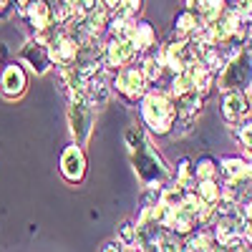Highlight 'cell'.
<instances>
[{
  "label": "cell",
  "mask_w": 252,
  "mask_h": 252,
  "mask_svg": "<svg viewBox=\"0 0 252 252\" xmlns=\"http://www.w3.org/2000/svg\"><path fill=\"white\" fill-rule=\"evenodd\" d=\"M126 139H129V149H131V157H134V166L139 177L146 182V184H161V179L166 177V166L161 164L159 154L152 149L149 144L144 141V136L136 131V129H129V134H126Z\"/></svg>",
  "instance_id": "1"
},
{
  "label": "cell",
  "mask_w": 252,
  "mask_h": 252,
  "mask_svg": "<svg viewBox=\"0 0 252 252\" xmlns=\"http://www.w3.org/2000/svg\"><path fill=\"white\" fill-rule=\"evenodd\" d=\"M141 114H144V121L149 124V129L161 136L172 129L174 116H177V106L164 94H149L144 101V106H141Z\"/></svg>",
  "instance_id": "2"
},
{
  "label": "cell",
  "mask_w": 252,
  "mask_h": 252,
  "mask_svg": "<svg viewBox=\"0 0 252 252\" xmlns=\"http://www.w3.org/2000/svg\"><path fill=\"white\" fill-rule=\"evenodd\" d=\"M250 78H252V61L242 53V56H237L235 61H229L227 66H224L220 89L222 91H229V89L240 91V89H245L247 83H250Z\"/></svg>",
  "instance_id": "3"
},
{
  "label": "cell",
  "mask_w": 252,
  "mask_h": 252,
  "mask_svg": "<svg viewBox=\"0 0 252 252\" xmlns=\"http://www.w3.org/2000/svg\"><path fill=\"white\" fill-rule=\"evenodd\" d=\"M91 124H94V111L83 96H76L73 103H71V129L76 134V139L83 144L89 139V131H91Z\"/></svg>",
  "instance_id": "4"
},
{
  "label": "cell",
  "mask_w": 252,
  "mask_h": 252,
  "mask_svg": "<svg viewBox=\"0 0 252 252\" xmlns=\"http://www.w3.org/2000/svg\"><path fill=\"white\" fill-rule=\"evenodd\" d=\"M61 172L63 177H66L68 182L78 184L83 179V174H86V161H83V152L78 149L76 144H71L66 152H63L61 157Z\"/></svg>",
  "instance_id": "5"
},
{
  "label": "cell",
  "mask_w": 252,
  "mask_h": 252,
  "mask_svg": "<svg viewBox=\"0 0 252 252\" xmlns=\"http://www.w3.org/2000/svg\"><path fill=\"white\" fill-rule=\"evenodd\" d=\"M144 81H146V76L141 68H124L116 78V91L124 94L129 101H134L136 96L144 94Z\"/></svg>",
  "instance_id": "6"
},
{
  "label": "cell",
  "mask_w": 252,
  "mask_h": 252,
  "mask_svg": "<svg viewBox=\"0 0 252 252\" xmlns=\"http://www.w3.org/2000/svg\"><path fill=\"white\" fill-rule=\"evenodd\" d=\"M245 232V217L242 212H237V209H224V217L220 220L217 229H215V235H217V242H227V240H232L237 235Z\"/></svg>",
  "instance_id": "7"
},
{
  "label": "cell",
  "mask_w": 252,
  "mask_h": 252,
  "mask_svg": "<svg viewBox=\"0 0 252 252\" xmlns=\"http://www.w3.org/2000/svg\"><path fill=\"white\" fill-rule=\"evenodd\" d=\"M0 91H3L5 98H18L20 94L26 91V73L20 66H8L3 71V78H0Z\"/></svg>",
  "instance_id": "8"
},
{
  "label": "cell",
  "mask_w": 252,
  "mask_h": 252,
  "mask_svg": "<svg viewBox=\"0 0 252 252\" xmlns=\"http://www.w3.org/2000/svg\"><path fill=\"white\" fill-rule=\"evenodd\" d=\"M23 61H28L31 66H33V71L35 73H46V68H48V61H51V53H48V48L43 46V43H28L26 48H23Z\"/></svg>",
  "instance_id": "9"
},
{
  "label": "cell",
  "mask_w": 252,
  "mask_h": 252,
  "mask_svg": "<svg viewBox=\"0 0 252 252\" xmlns=\"http://www.w3.org/2000/svg\"><path fill=\"white\" fill-rule=\"evenodd\" d=\"M134 53V43H131V38H116L109 43L106 48V63L109 66H121V63H126L131 58Z\"/></svg>",
  "instance_id": "10"
},
{
  "label": "cell",
  "mask_w": 252,
  "mask_h": 252,
  "mask_svg": "<svg viewBox=\"0 0 252 252\" xmlns=\"http://www.w3.org/2000/svg\"><path fill=\"white\" fill-rule=\"evenodd\" d=\"M76 56H78V43L71 40V38H58L56 48L51 51V58L58 61L61 66H71V63L76 61Z\"/></svg>",
  "instance_id": "11"
},
{
  "label": "cell",
  "mask_w": 252,
  "mask_h": 252,
  "mask_svg": "<svg viewBox=\"0 0 252 252\" xmlns=\"http://www.w3.org/2000/svg\"><path fill=\"white\" fill-rule=\"evenodd\" d=\"M247 98L242 96V94H227L224 96V106H222V114H224V119L227 121H237L242 114H247Z\"/></svg>",
  "instance_id": "12"
},
{
  "label": "cell",
  "mask_w": 252,
  "mask_h": 252,
  "mask_svg": "<svg viewBox=\"0 0 252 252\" xmlns=\"http://www.w3.org/2000/svg\"><path fill=\"white\" fill-rule=\"evenodd\" d=\"M28 18L35 31H46L51 26V10L46 5V0H33L28 5Z\"/></svg>",
  "instance_id": "13"
},
{
  "label": "cell",
  "mask_w": 252,
  "mask_h": 252,
  "mask_svg": "<svg viewBox=\"0 0 252 252\" xmlns=\"http://www.w3.org/2000/svg\"><path fill=\"white\" fill-rule=\"evenodd\" d=\"M222 172H224L227 179H232V182H235V179H245V177H250V174H252V166L245 164L242 159H224Z\"/></svg>",
  "instance_id": "14"
},
{
  "label": "cell",
  "mask_w": 252,
  "mask_h": 252,
  "mask_svg": "<svg viewBox=\"0 0 252 252\" xmlns=\"http://www.w3.org/2000/svg\"><path fill=\"white\" fill-rule=\"evenodd\" d=\"M129 38H131L134 48H149V46H154V31H152L149 23H139V26L129 33Z\"/></svg>",
  "instance_id": "15"
},
{
  "label": "cell",
  "mask_w": 252,
  "mask_h": 252,
  "mask_svg": "<svg viewBox=\"0 0 252 252\" xmlns=\"http://www.w3.org/2000/svg\"><path fill=\"white\" fill-rule=\"evenodd\" d=\"M224 10V0H199V13L204 18V23H215Z\"/></svg>",
  "instance_id": "16"
},
{
  "label": "cell",
  "mask_w": 252,
  "mask_h": 252,
  "mask_svg": "<svg viewBox=\"0 0 252 252\" xmlns=\"http://www.w3.org/2000/svg\"><path fill=\"white\" fill-rule=\"evenodd\" d=\"M197 189H199V199H202L204 204H215V202L220 199V187L215 184V177L202 179Z\"/></svg>",
  "instance_id": "17"
},
{
  "label": "cell",
  "mask_w": 252,
  "mask_h": 252,
  "mask_svg": "<svg viewBox=\"0 0 252 252\" xmlns=\"http://www.w3.org/2000/svg\"><path fill=\"white\" fill-rule=\"evenodd\" d=\"M187 250H217V242L209 232H199V235H194L192 240H189Z\"/></svg>",
  "instance_id": "18"
},
{
  "label": "cell",
  "mask_w": 252,
  "mask_h": 252,
  "mask_svg": "<svg viewBox=\"0 0 252 252\" xmlns=\"http://www.w3.org/2000/svg\"><path fill=\"white\" fill-rule=\"evenodd\" d=\"M174 26H177V31H179V33H189V31H194V26H197V15H194L192 10H182V13L177 15V20H174Z\"/></svg>",
  "instance_id": "19"
},
{
  "label": "cell",
  "mask_w": 252,
  "mask_h": 252,
  "mask_svg": "<svg viewBox=\"0 0 252 252\" xmlns=\"http://www.w3.org/2000/svg\"><path fill=\"white\" fill-rule=\"evenodd\" d=\"M139 8H141V0H126V3H119L114 8V13H116L119 20H126V18H131L134 13H139Z\"/></svg>",
  "instance_id": "20"
},
{
  "label": "cell",
  "mask_w": 252,
  "mask_h": 252,
  "mask_svg": "<svg viewBox=\"0 0 252 252\" xmlns=\"http://www.w3.org/2000/svg\"><path fill=\"white\" fill-rule=\"evenodd\" d=\"M215 172H217L215 159H209V157L199 159V161H197V166H194V174H197L199 179H209V177H215Z\"/></svg>",
  "instance_id": "21"
},
{
  "label": "cell",
  "mask_w": 252,
  "mask_h": 252,
  "mask_svg": "<svg viewBox=\"0 0 252 252\" xmlns=\"http://www.w3.org/2000/svg\"><path fill=\"white\" fill-rule=\"evenodd\" d=\"M240 141L247 146V149H252V119L240 129Z\"/></svg>",
  "instance_id": "22"
},
{
  "label": "cell",
  "mask_w": 252,
  "mask_h": 252,
  "mask_svg": "<svg viewBox=\"0 0 252 252\" xmlns=\"http://www.w3.org/2000/svg\"><path fill=\"white\" fill-rule=\"evenodd\" d=\"M121 237H124V242H136V235H134V229H131V224L126 222V224H121Z\"/></svg>",
  "instance_id": "23"
},
{
  "label": "cell",
  "mask_w": 252,
  "mask_h": 252,
  "mask_svg": "<svg viewBox=\"0 0 252 252\" xmlns=\"http://www.w3.org/2000/svg\"><path fill=\"white\" fill-rule=\"evenodd\" d=\"M101 250H121V242H119V240H116V242H106Z\"/></svg>",
  "instance_id": "24"
},
{
  "label": "cell",
  "mask_w": 252,
  "mask_h": 252,
  "mask_svg": "<svg viewBox=\"0 0 252 252\" xmlns=\"http://www.w3.org/2000/svg\"><path fill=\"white\" fill-rule=\"evenodd\" d=\"M103 3H106V8H116V5L121 3V0H103Z\"/></svg>",
  "instance_id": "25"
}]
</instances>
